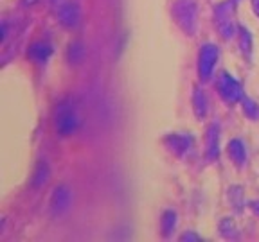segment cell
I'll return each instance as SVG.
<instances>
[{
	"mask_svg": "<svg viewBox=\"0 0 259 242\" xmlns=\"http://www.w3.org/2000/svg\"><path fill=\"white\" fill-rule=\"evenodd\" d=\"M171 16L184 34H187V36L196 34V27H198V4H196V0H173Z\"/></svg>",
	"mask_w": 259,
	"mask_h": 242,
	"instance_id": "cell-1",
	"label": "cell"
},
{
	"mask_svg": "<svg viewBox=\"0 0 259 242\" xmlns=\"http://www.w3.org/2000/svg\"><path fill=\"white\" fill-rule=\"evenodd\" d=\"M234 0H227L223 4H220L218 8L214 9V24L216 29H218L220 36L223 40H231V38L236 36V27L234 24Z\"/></svg>",
	"mask_w": 259,
	"mask_h": 242,
	"instance_id": "cell-2",
	"label": "cell"
},
{
	"mask_svg": "<svg viewBox=\"0 0 259 242\" xmlns=\"http://www.w3.org/2000/svg\"><path fill=\"white\" fill-rule=\"evenodd\" d=\"M79 126V115H77V111L72 106L67 104V102L58 106L56 113H54V128H56V131L61 137H70V135L77 133Z\"/></svg>",
	"mask_w": 259,
	"mask_h": 242,
	"instance_id": "cell-3",
	"label": "cell"
},
{
	"mask_svg": "<svg viewBox=\"0 0 259 242\" xmlns=\"http://www.w3.org/2000/svg\"><path fill=\"white\" fill-rule=\"evenodd\" d=\"M216 90H218L220 97L223 101L229 102V104H234V102H241L243 88L239 85V81L236 77H232L229 72H220L216 77Z\"/></svg>",
	"mask_w": 259,
	"mask_h": 242,
	"instance_id": "cell-4",
	"label": "cell"
},
{
	"mask_svg": "<svg viewBox=\"0 0 259 242\" xmlns=\"http://www.w3.org/2000/svg\"><path fill=\"white\" fill-rule=\"evenodd\" d=\"M220 59V48L214 43L202 45L198 52V77L202 81H209L216 69V63Z\"/></svg>",
	"mask_w": 259,
	"mask_h": 242,
	"instance_id": "cell-5",
	"label": "cell"
},
{
	"mask_svg": "<svg viewBox=\"0 0 259 242\" xmlns=\"http://www.w3.org/2000/svg\"><path fill=\"white\" fill-rule=\"evenodd\" d=\"M74 194L67 185H60L51 194V212L54 215H63L72 208Z\"/></svg>",
	"mask_w": 259,
	"mask_h": 242,
	"instance_id": "cell-6",
	"label": "cell"
},
{
	"mask_svg": "<svg viewBox=\"0 0 259 242\" xmlns=\"http://www.w3.org/2000/svg\"><path fill=\"white\" fill-rule=\"evenodd\" d=\"M164 144L166 147L178 158H184L193 147V137L191 135H184V133H171L164 138Z\"/></svg>",
	"mask_w": 259,
	"mask_h": 242,
	"instance_id": "cell-7",
	"label": "cell"
},
{
	"mask_svg": "<svg viewBox=\"0 0 259 242\" xmlns=\"http://www.w3.org/2000/svg\"><path fill=\"white\" fill-rule=\"evenodd\" d=\"M58 20L65 27H77L81 20V9L76 2H65L58 8Z\"/></svg>",
	"mask_w": 259,
	"mask_h": 242,
	"instance_id": "cell-8",
	"label": "cell"
},
{
	"mask_svg": "<svg viewBox=\"0 0 259 242\" xmlns=\"http://www.w3.org/2000/svg\"><path fill=\"white\" fill-rule=\"evenodd\" d=\"M220 154V124L212 122L205 133V156L209 161L218 160Z\"/></svg>",
	"mask_w": 259,
	"mask_h": 242,
	"instance_id": "cell-9",
	"label": "cell"
},
{
	"mask_svg": "<svg viewBox=\"0 0 259 242\" xmlns=\"http://www.w3.org/2000/svg\"><path fill=\"white\" fill-rule=\"evenodd\" d=\"M227 154L231 158V161L236 167H245L247 165L248 154H247V145L241 138H232L227 144Z\"/></svg>",
	"mask_w": 259,
	"mask_h": 242,
	"instance_id": "cell-10",
	"label": "cell"
},
{
	"mask_svg": "<svg viewBox=\"0 0 259 242\" xmlns=\"http://www.w3.org/2000/svg\"><path fill=\"white\" fill-rule=\"evenodd\" d=\"M51 56H53V47L47 41H34L27 50V57L36 65L47 63V59Z\"/></svg>",
	"mask_w": 259,
	"mask_h": 242,
	"instance_id": "cell-11",
	"label": "cell"
},
{
	"mask_svg": "<svg viewBox=\"0 0 259 242\" xmlns=\"http://www.w3.org/2000/svg\"><path fill=\"white\" fill-rule=\"evenodd\" d=\"M193 109H194V115H196V118H200V120H202V118L207 115V111H209V99H207V93L203 92L202 88H194V92H193Z\"/></svg>",
	"mask_w": 259,
	"mask_h": 242,
	"instance_id": "cell-12",
	"label": "cell"
},
{
	"mask_svg": "<svg viewBox=\"0 0 259 242\" xmlns=\"http://www.w3.org/2000/svg\"><path fill=\"white\" fill-rule=\"evenodd\" d=\"M49 177H51V169H49L47 161H38L36 169H34V174H32V179H31V185L32 189H41L44 185H47Z\"/></svg>",
	"mask_w": 259,
	"mask_h": 242,
	"instance_id": "cell-13",
	"label": "cell"
},
{
	"mask_svg": "<svg viewBox=\"0 0 259 242\" xmlns=\"http://www.w3.org/2000/svg\"><path fill=\"white\" fill-rule=\"evenodd\" d=\"M177 222H178V217H177V212L175 210H166L160 217V231L164 237H169L171 233L175 231L177 228Z\"/></svg>",
	"mask_w": 259,
	"mask_h": 242,
	"instance_id": "cell-14",
	"label": "cell"
},
{
	"mask_svg": "<svg viewBox=\"0 0 259 242\" xmlns=\"http://www.w3.org/2000/svg\"><path fill=\"white\" fill-rule=\"evenodd\" d=\"M85 56H87V50H85V47H83V43H79V41H72V43L69 45V48H67V59H69L70 65L83 63Z\"/></svg>",
	"mask_w": 259,
	"mask_h": 242,
	"instance_id": "cell-15",
	"label": "cell"
},
{
	"mask_svg": "<svg viewBox=\"0 0 259 242\" xmlns=\"http://www.w3.org/2000/svg\"><path fill=\"white\" fill-rule=\"evenodd\" d=\"M238 38H239V48H241V52L250 59L252 56V34L247 27H243L239 25L238 27Z\"/></svg>",
	"mask_w": 259,
	"mask_h": 242,
	"instance_id": "cell-16",
	"label": "cell"
},
{
	"mask_svg": "<svg viewBox=\"0 0 259 242\" xmlns=\"http://www.w3.org/2000/svg\"><path fill=\"white\" fill-rule=\"evenodd\" d=\"M229 205L236 210V212H241L243 206H245V196H243V190L239 187H231L229 189Z\"/></svg>",
	"mask_w": 259,
	"mask_h": 242,
	"instance_id": "cell-17",
	"label": "cell"
},
{
	"mask_svg": "<svg viewBox=\"0 0 259 242\" xmlns=\"http://www.w3.org/2000/svg\"><path fill=\"white\" fill-rule=\"evenodd\" d=\"M220 233H222L223 238H238V226H236L234 219H223L220 222Z\"/></svg>",
	"mask_w": 259,
	"mask_h": 242,
	"instance_id": "cell-18",
	"label": "cell"
},
{
	"mask_svg": "<svg viewBox=\"0 0 259 242\" xmlns=\"http://www.w3.org/2000/svg\"><path fill=\"white\" fill-rule=\"evenodd\" d=\"M241 106H243V113H245V117L250 118V120H259V106L255 104L252 99L243 97Z\"/></svg>",
	"mask_w": 259,
	"mask_h": 242,
	"instance_id": "cell-19",
	"label": "cell"
},
{
	"mask_svg": "<svg viewBox=\"0 0 259 242\" xmlns=\"http://www.w3.org/2000/svg\"><path fill=\"white\" fill-rule=\"evenodd\" d=\"M180 238H182V240H200L198 235H194V233H184Z\"/></svg>",
	"mask_w": 259,
	"mask_h": 242,
	"instance_id": "cell-20",
	"label": "cell"
},
{
	"mask_svg": "<svg viewBox=\"0 0 259 242\" xmlns=\"http://www.w3.org/2000/svg\"><path fill=\"white\" fill-rule=\"evenodd\" d=\"M252 11L259 16V0H252Z\"/></svg>",
	"mask_w": 259,
	"mask_h": 242,
	"instance_id": "cell-21",
	"label": "cell"
},
{
	"mask_svg": "<svg viewBox=\"0 0 259 242\" xmlns=\"http://www.w3.org/2000/svg\"><path fill=\"white\" fill-rule=\"evenodd\" d=\"M250 208L254 210V214H259V201L250 203Z\"/></svg>",
	"mask_w": 259,
	"mask_h": 242,
	"instance_id": "cell-22",
	"label": "cell"
},
{
	"mask_svg": "<svg viewBox=\"0 0 259 242\" xmlns=\"http://www.w3.org/2000/svg\"><path fill=\"white\" fill-rule=\"evenodd\" d=\"M36 2H38V0H22V4H24V6H34Z\"/></svg>",
	"mask_w": 259,
	"mask_h": 242,
	"instance_id": "cell-23",
	"label": "cell"
}]
</instances>
